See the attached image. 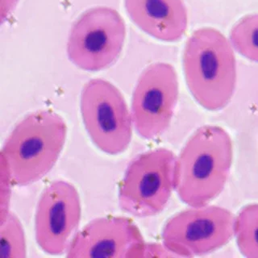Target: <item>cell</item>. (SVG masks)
I'll return each mask as SVG.
<instances>
[{
    "mask_svg": "<svg viewBox=\"0 0 258 258\" xmlns=\"http://www.w3.org/2000/svg\"><path fill=\"white\" fill-rule=\"evenodd\" d=\"M232 161V139L224 128L197 129L177 157L175 191L181 201L190 208L209 205L224 190Z\"/></svg>",
    "mask_w": 258,
    "mask_h": 258,
    "instance_id": "cell-1",
    "label": "cell"
},
{
    "mask_svg": "<svg viewBox=\"0 0 258 258\" xmlns=\"http://www.w3.org/2000/svg\"><path fill=\"white\" fill-rule=\"evenodd\" d=\"M67 136L66 121L50 110L29 113L16 123L0 153L14 185L28 186L45 177L59 159Z\"/></svg>",
    "mask_w": 258,
    "mask_h": 258,
    "instance_id": "cell-2",
    "label": "cell"
},
{
    "mask_svg": "<svg viewBox=\"0 0 258 258\" xmlns=\"http://www.w3.org/2000/svg\"><path fill=\"white\" fill-rule=\"evenodd\" d=\"M185 82L194 99L208 111H220L230 103L236 85L232 44L220 31L202 28L185 44Z\"/></svg>",
    "mask_w": 258,
    "mask_h": 258,
    "instance_id": "cell-3",
    "label": "cell"
},
{
    "mask_svg": "<svg viewBox=\"0 0 258 258\" xmlns=\"http://www.w3.org/2000/svg\"><path fill=\"white\" fill-rule=\"evenodd\" d=\"M177 156L158 148L133 158L125 170L118 192L123 212L138 218L163 212L175 190Z\"/></svg>",
    "mask_w": 258,
    "mask_h": 258,
    "instance_id": "cell-4",
    "label": "cell"
},
{
    "mask_svg": "<svg viewBox=\"0 0 258 258\" xmlns=\"http://www.w3.org/2000/svg\"><path fill=\"white\" fill-rule=\"evenodd\" d=\"M81 115L93 144L109 155L127 150L133 138V123L124 97L115 85L94 79L84 85Z\"/></svg>",
    "mask_w": 258,
    "mask_h": 258,
    "instance_id": "cell-5",
    "label": "cell"
},
{
    "mask_svg": "<svg viewBox=\"0 0 258 258\" xmlns=\"http://www.w3.org/2000/svg\"><path fill=\"white\" fill-rule=\"evenodd\" d=\"M126 38L124 20L107 7L91 8L73 24L67 55L78 68L90 72L111 67L119 59Z\"/></svg>",
    "mask_w": 258,
    "mask_h": 258,
    "instance_id": "cell-6",
    "label": "cell"
},
{
    "mask_svg": "<svg viewBox=\"0 0 258 258\" xmlns=\"http://www.w3.org/2000/svg\"><path fill=\"white\" fill-rule=\"evenodd\" d=\"M235 220L232 212L219 206L184 210L165 223L161 232L162 243L176 257L212 253L231 241Z\"/></svg>",
    "mask_w": 258,
    "mask_h": 258,
    "instance_id": "cell-7",
    "label": "cell"
},
{
    "mask_svg": "<svg viewBox=\"0 0 258 258\" xmlns=\"http://www.w3.org/2000/svg\"><path fill=\"white\" fill-rule=\"evenodd\" d=\"M178 96V78L172 64L157 62L145 68L132 99V119L137 134L145 140L163 135L171 123Z\"/></svg>",
    "mask_w": 258,
    "mask_h": 258,
    "instance_id": "cell-8",
    "label": "cell"
},
{
    "mask_svg": "<svg viewBox=\"0 0 258 258\" xmlns=\"http://www.w3.org/2000/svg\"><path fill=\"white\" fill-rule=\"evenodd\" d=\"M82 205L75 185L54 180L40 195L35 214V238L43 252L67 253L80 224Z\"/></svg>",
    "mask_w": 258,
    "mask_h": 258,
    "instance_id": "cell-9",
    "label": "cell"
},
{
    "mask_svg": "<svg viewBox=\"0 0 258 258\" xmlns=\"http://www.w3.org/2000/svg\"><path fill=\"white\" fill-rule=\"evenodd\" d=\"M146 242L135 222L125 216L91 220L77 232L69 258H142Z\"/></svg>",
    "mask_w": 258,
    "mask_h": 258,
    "instance_id": "cell-10",
    "label": "cell"
},
{
    "mask_svg": "<svg viewBox=\"0 0 258 258\" xmlns=\"http://www.w3.org/2000/svg\"><path fill=\"white\" fill-rule=\"evenodd\" d=\"M124 6L132 21L153 38L177 42L187 30L183 0H124Z\"/></svg>",
    "mask_w": 258,
    "mask_h": 258,
    "instance_id": "cell-11",
    "label": "cell"
},
{
    "mask_svg": "<svg viewBox=\"0 0 258 258\" xmlns=\"http://www.w3.org/2000/svg\"><path fill=\"white\" fill-rule=\"evenodd\" d=\"M236 244L247 258H258V204H248L240 210L235 220Z\"/></svg>",
    "mask_w": 258,
    "mask_h": 258,
    "instance_id": "cell-12",
    "label": "cell"
},
{
    "mask_svg": "<svg viewBox=\"0 0 258 258\" xmlns=\"http://www.w3.org/2000/svg\"><path fill=\"white\" fill-rule=\"evenodd\" d=\"M230 40L240 55L258 62V14L238 20L230 32Z\"/></svg>",
    "mask_w": 258,
    "mask_h": 258,
    "instance_id": "cell-13",
    "label": "cell"
},
{
    "mask_svg": "<svg viewBox=\"0 0 258 258\" xmlns=\"http://www.w3.org/2000/svg\"><path fill=\"white\" fill-rule=\"evenodd\" d=\"M0 239L3 258L26 257L25 233L20 219L14 212H9L0 220Z\"/></svg>",
    "mask_w": 258,
    "mask_h": 258,
    "instance_id": "cell-14",
    "label": "cell"
},
{
    "mask_svg": "<svg viewBox=\"0 0 258 258\" xmlns=\"http://www.w3.org/2000/svg\"><path fill=\"white\" fill-rule=\"evenodd\" d=\"M13 185L14 184L10 172L6 164L0 159V220L11 212L10 204Z\"/></svg>",
    "mask_w": 258,
    "mask_h": 258,
    "instance_id": "cell-15",
    "label": "cell"
},
{
    "mask_svg": "<svg viewBox=\"0 0 258 258\" xmlns=\"http://www.w3.org/2000/svg\"><path fill=\"white\" fill-rule=\"evenodd\" d=\"M143 257H176L163 243H146Z\"/></svg>",
    "mask_w": 258,
    "mask_h": 258,
    "instance_id": "cell-16",
    "label": "cell"
},
{
    "mask_svg": "<svg viewBox=\"0 0 258 258\" xmlns=\"http://www.w3.org/2000/svg\"><path fill=\"white\" fill-rule=\"evenodd\" d=\"M20 0H1L0 3V19L1 24L10 17L12 12H14Z\"/></svg>",
    "mask_w": 258,
    "mask_h": 258,
    "instance_id": "cell-17",
    "label": "cell"
}]
</instances>
